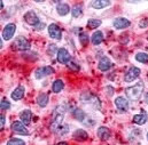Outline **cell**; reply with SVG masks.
Masks as SVG:
<instances>
[{"instance_id": "6da1fadb", "label": "cell", "mask_w": 148, "mask_h": 145, "mask_svg": "<svg viewBox=\"0 0 148 145\" xmlns=\"http://www.w3.org/2000/svg\"><path fill=\"white\" fill-rule=\"evenodd\" d=\"M144 93V82L139 80L134 86L127 87L125 89V94L130 101H138Z\"/></svg>"}, {"instance_id": "7a4b0ae2", "label": "cell", "mask_w": 148, "mask_h": 145, "mask_svg": "<svg viewBox=\"0 0 148 145\" xmlns=\"http://www.w3.org/2000/svg\"><path fill=\"white\" fill-rule=\"evenodd\" d=\"M80 101H82V103L87 104V105L92 106L93 109H97V110L100 109V105H101L99 98H98L95 95H93L92 93H90V91L83 93V94L80 95Z\"/></svg>"}, {"instance_id": "3957f363", "label": "cell", "mask_w": 148, "mask_h": 145, "mask_svg": "<svg viewBox=\"0 0 148 145\" xmlns=\"http://www.w3.org/2000/svg\"><path fill=\"white\" fill-rule=\"evenodd\" d=\"M13 49L15 50H21V51H24V50H28L30 49V42L28 39H25L24 37H18L15 39V41L13 42Z\"/></svg>"}, {"instance_id": "277c9868", "label": "cell", "mask_w": 148, "mask_h": 145, "mask_svg": "<svg viewBox=\"0 0 148 145\" xmlns=\"http://www.w3.org/2000/svg\"><path fill=\"white\" fill-rule=\"evenodd\" d=\"M140 73H141V71H140L139 68L131 66V68L126 71V73L124 74V81H125V82H132L133 80H136V79L140 75Z\"/></svg>"}, {"instance_id": "5b68a950", "label": "cell", "mask_w": 148, "mask_h": 145, "mask_svg": "<svg viewBox=\"0 0 148 145\" xmlns=\"http://www.w3.org/2000/svg\"><path fill=\"white\" fill-rule=\"evenodd\" d=\"M51 130L59 135V136H63L66 134H68L69 131V126L68 125H63V123H51Z\"/></svg>"}, {"instance_id": "8992f818", "label": "cell", "mask_w": 148, "mask_h": 145, "mask_svg": "<svg viewBox=\"0 0 148 145\" xmlns=\"http://www.w3.org/2000/svg\"><path fill=\"white\" fill-rule=\"evenodd\" d=\"M48 35H49V37L52 39H54V40H61V38H62V31H61V29H60L59 25H56V24L53 23V24H51L48 26Z\"/></svg>"}, {"instance_id": "52a82bcc", "label": "cell", "mask_w": 148, "mask_h": 145, "mask_svg": "<svg viewBox=\"0 0 148 145\" xmlns=\"http://www.w3.org/2000/svg\"><path fill=\"white\" fill-rule=\"evenodd\" d=\"M114 28L117 29V30H123V29H126L131 25V22L127 20V18H124V17H117L115 18L114 23H112Z\"/></svg>"}, {"instance_id": "ba28073f", "label": "cell", "mask_w": 148, "mask_h": 145, "mask_svg": "<svg viewBox=\"0 0 148 145\" xmlns=\"http://www.w3.org/2000/svg\"><path fill=\"white\" fill-rule=\"evenodd\" d=\"M24 21L29 25H32V26H37L38 24H39V18H38L37 14L35 12H32V10H29L28 13H25Z\"/></svg>"}, {"instance_id": "9c48e42d", "label": "cell", "mask_w": 148, "mask_h": 145, "mask_svg": "<svg viewBox=\"0 0 148 145\" xmlns=\"http://www.w3.org/2000/svg\"><path fill=\"white\" fill-rule=\"evenodd\" d=\"M58 61L61 64H68L70 62V54L66 48H60L58 50Z\"/></svg>"}, {"instance_id": "30bf717a", "label": "cell", "mask_w": 148, "mask_h": 145, "mask_svg": "<svg viewBox=\"0 0 148 145\" xmlns=\"http://www.w3.org/2000/svg\"><path fill=\"white\" fill-rule=\"evenodd\" d=\"M115 105L119 112H126L129 109V101L123 96H118L115 100Z\"/></svg>"}, {"instance_id": "8fae6325", "label": "cell", "mask_w": 148, "mask_h": 145, "mask_svg": "<svg viewBox=\"0 0 148 145\" xmlns=\"http://www.w3.org/2000/svg\"><path fill=\"white\" fill-rule=\"evenodd\" d=\"M53 73H54V69L52 66H42V68H39L36 70L35 75L37 79H41V78H44L46 75H51Z\"/></svg>"}, {"instance_id": "7c38bea8", "label": "cell", "mask_w": 148, "mask_h": 145, "mask_svg": "<svg viewBox=\"0 0 148 145\" xmlns=\"http://www.w3.org/2000/svg\"><path fill=\"white\" fill-rule=\"evenodd\" d=\"M12 129H13L15 133L20 134V135H29L28 129H27L25 126H24L22 122H20V121H14V122L12 123Z\"/></svg>"}, {"instance_id": "4fadbf2b", "label": "cell", "mask_w": 148, "mask_h": 145, "mask_svg": "<svg viewBox=\"0 0 148 145\" xmlns=\"http://www.w3.org/2000/svg\"><path fill=\"white\" fill-rule=\"evenodd\" d=\"M15 30H16L15 24H13V23L7 24V25L5 26V29H3V31H2V38H3L5 40H9L12 37L14 36Z\"/></svg>"}, {"instance_id": "5bb4252c", "label": "cell", "mask_w": 148, "mask_h": 145, "mask_svg": "<svg viewBox=\"0 0 148 145\" xmlns=\"http://www.w3.org/2000/svg\"><path fill=\"white\" fill-rule=\"evenodd\" d=\"M111 62L110 60L108 58V57H102L100 61H99V64H98V68H99V70L100 71H108L109 69L111 68Z\"/></svg>"}, {"instance_id": "9a60e30c", "label": "cell", "mask_w": 148, "mask_h": 145, "mask_svg": "<svg viewBox=\"0 0 148 145\" xmlns=\"http://www.w3.org/2000/svg\"><path fill=\"white\" fill-rule=\"evenodd\" d=\"M98 136H99V138H100L101 141H107V140L110 138L111 133L107 127H100V128L98 129Z\"/></svg>"}, {"instance_id": "2e32d148", "label": "cell", "mask_w": 148, "mask_h": 145, "mask_svg": "<svg viewBox=\"0 0 148 145\" xmlns=\"http://www.w3.org/2000/svg\"><path fill=\"white\" fill-rule=\"evenodd\" d=\"M20 117H21L22 123H23L24 126L30 125V122H31V117H32V113H31L30 110H24V111H22L21 114H20Z\"/></svg>"}, {"instance_id": "e0dca14e", "label": "cell", "mask_w": 148, "mask_h": 145, "mask_svg": "<svg viewBox=\"0 0 148 145\" xmlns=\"http://www.w3.org/2000/svg\"><path fill=\"white\" fill-rule=\"evenodd\" d=\"M110 5L111 2L109 0H95V1H92L91 2V7H93L95 9H102V8L108 7Z\"/></svg>"}, {"instance_id": "ac0fdd59", "label": "cell", "mask_w": 148, "mask_h": 145, "mask_svg": "<svg viewBox=\"0 0 148 145\" xmlns=\"http://www.w3.org/2000/svg\"><path fill=\"white\" fill-rule=\"evenodd\" d=\"M56 12H58V14L59 15H61V16H66L69 12H70V7L67 5V3H59L58 5V7H56Z\"/></svg>"}, {"instance_id": "d6986e66", "label": "cell", "mask_w": 148, "mask_h": 145, "mask_svg": "<svg viewBox=\"0 0 148 145\" xmlns=\"http://www.w3.org/2000/svg\"><path fill=\"white\" fill-rule=\"evenodd\" d=\"M23 96H24V88H23L22 86L17 87V88L12 93V98H13L14 101H20Z\"/></svg>"}, {"instance_id": "ffe728a7", "label": "cell", "mask_w": 148, "mask_h": 145, "mask_svg": "<svg viewBox=\"0 0 148 145\" xmlns=\"http://www.w3.org/2000/svg\"><path fill=\"white\" fill-rule=\"evenodd\" d=\"M73 136H74L75 140H77V141H86L87 137H88L87 133H86L84 129H77L74 133Z\"/></svg>"}, {"instance_id": "44dd1931", "label": "cell", "mask_w": 148, "mask_h": 145, "mask_svg": "<svg viewBox=\"0 0 148 145\" xmlns=\"http://www.w3.org/2000/svg\"><path fill=\"white\" fill-rule=\"evenodd\" d=\"M146 121H147V115H146L145 113L136 114V115L133 117V122H134L136 125L141 126V125H145V123H146Z\"/></svg>"}, {"instance_id": "7402d4cb", "label": "cell", "mask_w": 148, "mask_h": 145, "mask_svg": "<svg viewBox=\"0 0 148 145\" xmlns=\"http://www.w3.org/2000/svg\"><path fill=\"white\" fill-rule=\"evenodd\" d=\"M103 40V33L101 31H97L92 36V43L93 45H100Z\"/></svg>"}, {"instance_id": "603a6c76", "label": "cell", "mask_w": 148, "mask_h": 145, "mask_svg": "<svg viewBox=\"0 0 148 145\" xmlns=\"http://www.w3.org/2000/svg\"><path fill=\"white\" fill-rule=\"evenodd\" d=\"M63 88H64V83H63V81H62V80L58 79V80H55V81L53 82L52 90H53L54 93H60Z\"/></svg>"}, {"instance_id": "cb8c5ba5", "label": "cell", "mask_w": 148, "mask_h": 145, "mask_svg": "<svg viewBox=\"0 0 148 145\" xmlns=\"http://www.w3.org/2000/svg\"><path fill=\"white\" fill-rule=\"evenodd\" d=\"M37 103L39 106L45 108L48 104V95L47 94H40L37 98Z\"/></svg>"}, {"instance_id": "d4e9b609", "label": "cell", "mask_w": 148, "mask_h": 145, "mask_svg": "<svg viewBox=\"0 0 148 145\" xmlns=\"http://www.w3.org/2000/svg\"><path fill=\"white\" fill-rule=\"evenodd\" d=\"M74 117H75V119H77L78 121H80V122H82V121L85 119L86 114H85V112H84L82 109H76L74 111Z\"/></svg>"}, {"instance_id": "484cf974", "label": "cell", "mask_w": 148, "mask_h": 145, "mask_svg": "<svg viewBox=\"0 0 148 145\" xmlns=\"http://www.w3.org/2000/svg\"><path fill=\"white\" fill-rule=\"evenodd\" d=\"M136 60L140 63H144V64H147L148 63V54L146 53H138L136 55Z\"/></svg>"}, {"instance_id": "4316f807", "label": "cell", "mask_w": 148, "mask_h": 145, "mask_svg": "<svg viewBox=\"0 0 148 145\" xmlns=\"http://www.w3.org/2000/svg\"><path fill=\"white\" fill-rule=\"evenodd\" d=\"M71 13H73V17H79L82 15V13H83L82 5H75L73 10H71Z\"/></svg>"}, {"instance_id": "83f0119b", "label": "cell", "mask_w": 148, "mask_h": 145, "mask_svg": "<svg viewBox=\"0 0 148 145\" xmlns=\"http://www.w3.org/2000/svg\"><path fill=\"white\" fill-rule=\"evenodd\" d=\"M101 25V21L100 20H90L88 22H87V28H90V29H97V28H99Z\"/></svg>"}, {"instance_id": "f1b7e54d", "label": "cell", "mask_w": 148, "mask_h": 145, "mask_svg": "<svg viewBox=\"0 0 148 145\" xmlns=\"http://www.w3.org/2000/svg\"><path fill=\"white\" fill-rule=\"evenodd\" d=\"M82 122H83L86 127H93V126L95 125V120H93L91 117H87V115L85 117V119H84Z\"/></svg>"}, {"instance_id": "f546056e", "label": "cell", "mask_w": 148, "mask_h": 145, "mask_svg": "<svg viewBox=\"0 0 148 145\" xmlns=\"http://www.w3.org/2000/svg\"><path fill=\"white\" fill-rule=\"evenodd\" d=\"M7 145H25V143L20 138H12L8 141Z\"/></svg>"}, {"instance_id": "4dcf8cb0", "label": "cell", "mask_w": 148, "mask_h": 145, "mask_svg": "<svg viewBox=\"0 0 148 145\" xmlns=\"http://www.w3.org/2000/svg\"><path fill=\"white\" fill-rule=\"evenodd\" d=\"M79 40H80V43L82 45H87V42H88V36L86 35V33H80L79 35Z\"/></svg>"}, {"instance_id": "1f68e13d", "label": "cell", "mask_w": 148, "mask_h": 145, "mask_svg": "<svg viewBox=\"0 0 148 145\" xmlns=\"http://www.w3.org/2000/svg\"><path fill=\"white\" fill-rule=\"evenodd\" d=\"M10 108V103L7 100H2L0 102V109L1 110H8Z\"/></svg>"}, {"instance_id": "d6a6232c", "label": "cell", "mask_w": 148, "mask_h": 145, "mask_svg": "<svg viewBox=\"0 0 148 145\" xmlns=\"http://www.w3.org/2000/svg\"><path fill=\"white\" fill-rule=\"evenodd\" d=\"M139 28H141V29L148 28V18H143V20L139 22Z\"/></svg>"}, {"instance_id": "836d02e7", "label": "cell", "mask_w": 148, "mask_h": 145, "mask_svg": "<svg viewBox=\"0 0 148 145\" xmlns=\"http://www.w3.org/2000/svg\"><path fill=\"white\" fill-rule=\"evenodd\" d=\"M68 65H69L70 69H73L75 71H79V66L77 65V63H75V62H69Z\"/></svg>"}, {"instance_id": "e575fe53", "label": "cell", "mask_w": 148, "mask_h": 145, "mask_svg": "<svg viewBox=\"0 0 148 145\" xmlns=\"http://www.w3.org/2000/svg\"><path fill=\"white\" fill-rule=\"evenodd\" d=\"M5 122H6L5 115H3V114H0V130L3 129V127H5Z\"/></svg>"}, {"instance_id": "d590c367", "label": "cell", "mask_w": 148, "mask_h": 145, "mask_svg": "<svg viewBox=\"0 0 148 145\" xmlns=\"http://www.w3.org/2000/svg\"><path fill=\"white\" fill-rule=\"evenodd\" d=\"M145 102H146V103L148 104V93L146 94V95H145Z\"/></svg>"}, {"instance_id": "8d00e7d4", "label": "cell", "mask_w": 148, "mask_h": 145, "mask_svg": "<svg viewBox=\"0 0 148 145\" xmlns=\"http://www.w3.org/2000/svg\"><path fill=\"white\" fill-rule=\"evenodd\" d=\"M58 145H68V143H66V142H60Z\"/></svg>"}, {"instance_id": "74e56055", "label": "cell", "mask_w": 148, "mask_h": 145, "mask_svg": "<svg viewBox=\"0 0 148 145\" xmlns=\"http://www.w3.org/2000/svg\"><path fill=\"white\" fill-rule=\"evenodd\" d=\"M2 7H3V2L0 0V9H2Z\"/></svg>"}, {"instance_id": "f35d334b", "label": "cell", "mask_w": 148, "mask_h": 145, "mask_svg": "<svg viewBox=\"0 0 148 145\" xmlns=\"http://www.w3.org/2000/svg\"><path fill=\"white\" fill-rule=\"evenodd\" d=\"M2 48V41H1V38H0V49Z\"/></svg>"}, {"instance_id": "ab89813d", "label": "cell", "mask_w": 148, "mask_h": 145, "mask_svg": "<svg viewBox=\"0 0 148 145\" xmlns=\"http://www.w3.org/2000/svg\"><path fill=\"white\" fill-rule=\"evenodd\" d=\"M147 140H148V134H147Z\"/></svg>"}]
</instances>
